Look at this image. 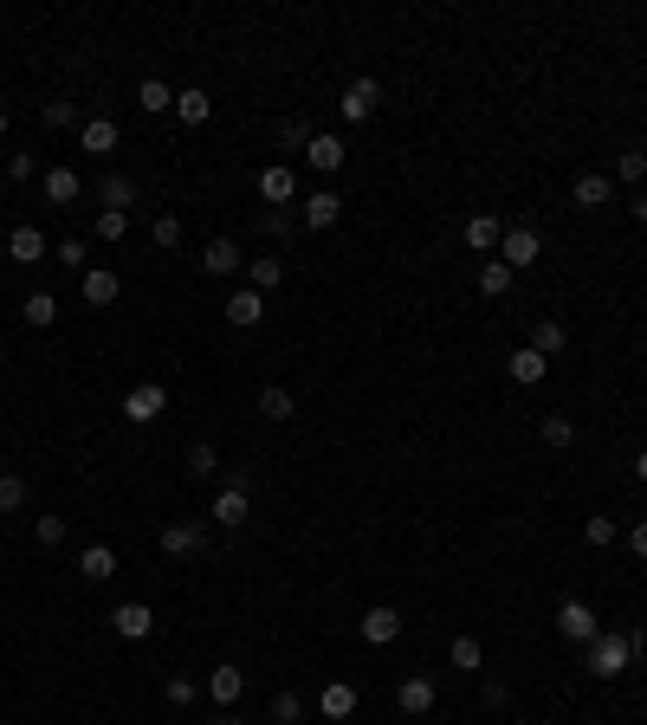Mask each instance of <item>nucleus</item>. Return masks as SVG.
Returning <instances> with one entry per match:
<instances>
[{
	"mask_svg": "<svg viewBox=\"0 0 647 725\" xmlns=\"http://www.w3.org/2000/svg\"><path fill=\"white\" fill-rule=\"evenodd\" d=\"M208 518H214V525H220V531H233V525H246V518H253V499H246V486H240V480H227V486H220V492H214V505H208Z\"/></svg>",
	"mask_w": 647,
	"mask_h": 725,
	"instance_id": "nucleus-6",
	"label": "nucleus"
},
{
	"mask_svg": "<svg viewBox=\"0 0 647 725\" xmlns=\"http://www.w3.org/2000/svg\"><path fill=\"white\" fill-rule=\"evenodd\" d=\"M635 221H641V227H647V195H635Z\"/></svg>",
	"mask_w": 647,
	"mask_h": 725,
	"instance_id": "nucleus-51",
	"label": "nucleus"
},
{
	"mask_svg": "<svg viewBox=\"0 0 647 725\" xmlns=\"http://www.w3.org/2000/svg\"><path fill=\"white\" fill-rule=\"evenodd\" d=\"M259 415H272V421H292V415H298V395L285 389V382H266V389H259Z\"/></svg>",
	"mask_w": 647,
	"mask_h": 725,
	"instance_id": "nucleus-28",
	"label": "nucleus"
},
{
	"mask_svg": "<svg viewBox=\"0 0 647 725\" xmlns=\"http://www.w3.org/2000/svg\"><path fill=\"white\" fill-rule=\"evenodd\" d=\"M305 143H311V130H305L298 117H285V123H279V149H305Z\"/></svg>",
	"mask_w": 647,
	"mask_h": 725,
	"instance_id": "nucleus-46",
	"label": "nucleus"
},
{
	"mask_svg": "<svg viewBox=\"0 0 647 725\" xmlns=\"http://www.w3.org/2000/svg\"><path fill=\"white\" fill-rule=\"evenodd\" d=\"M175 117H182V123H188V130H201V123H208V117H214V98H208V91H201V85H188V91H175Z\"/></svg>",
	"mask_w": 647,
	"mask_h": 725,
	"instance_id": "nucleus-23",
	"label": "nucleus"
},
{
	"mask_svg": "<svg viewBox=\"0 0 647 725\" xmlns=\"http://www.w3.org/2000/svg\"><path fill=\"white\" fill-rule=\"evenodd\" d=\"M188 473H195V480H214V473H220V454H214L208 441H195V447H188Z\"/></svg>",
	"mask_w": 647,
	"mask_h": 725,
	"instance_id": "nucleus-35",
	"label": "nucleus"
},
{
	"mask_svg": "<svg viewBox=\"0 0 647 725\" xmlns=\"http://www.w3.org/2000/svg\"><path fill=\"white\" fill-rule=\"evenodd\" d=\"M91 227H98V240H123V234H130V214L98 208V221H91Z\"/></svg>",
	"mask_w": 647,
	"mask_h": 725,
	"instance_id": "nucleus-39",
	"label": "nucleus"
},
{
	"mask_svg": "<svg viewBox=\"0 0 647 725\" xmlns=\"http://www.w3.org/2000/svg\"><path fill=\"white\" fill-rule=\"evenodd\" d=\"M220 725H246V719H220Z\"/></svg>",
	"mask_w": 647,
	"mask_h": 725,
	"instance_id": "nucleus-53",
	"label": "nucleus"
},
{
	"mask_svg": "<svg viewBox=\"0 0 647 725\" xmlns=\"http://www.w3.org/2000/svg\"><path fill=\"white\" fill-rule=\"evenodd\" d=\"M318 713L324 719H350L356 713V687H350V680H330V687L318 693Z\"/></svg>",
	"mask_w": 647,
	"mask_h": 725,
	"instance_id": "nucleus-26",
	"label": "nucleus"
},
{
	"mask_svg": "<svg viewBox=\"0 0 647 725\" xmlns=\"http://www.w3.org/2000/svg\"><path fill=\"white\" fill-rule=\"evenodd\" d=\"M26 505V480L20 473H0V512H20Z\"/></svg>",
	"mask_w": 647,
	"mask_h": 725,
	"instance_id": "nucleus-40",
	"label": "nucleus"
},
{
	"mask_svg": "<svg viewBox=\"0 0 647 725\" xmlns=\"http://www.w3.org/2000/svg\"><path fill=\"white\" fill-rule=\"evenodd\" d=\"M305 162H311V169H318V175H337L343 169V162H350V149H343V136H311V143H305Z\"/></svg>",
	"mask_w": 647,
	"mask_h": 725,
	"instance_id": "nucleus-13",
	"label": "nucleus"
},
{
	"mask_svg": "<svg viewBox=\"0 0 647 725\" xmlns=\"http://www.w3.org/2000/svg\"><path fill=\"white\" fill-rule=\"evenodd\" d=\"M635 480L647 486V447H641V454H635Z\"/></svg>",
	"mask_w": 647,
	"mask_h": 725,
	"instance_id": "nucleus-50",
	"label": "nucleus"
},
{
	"mask_svg": "<svg viewBox=\"0 0 647 725\" xmlns=\"http://www.w3.org/2000/svg\"><path fill=\"white\" fill-rule=\"evenodd\" d=\"M563 344H570V331H563V324H538V337H531V350H538V357H557Z\"/></svg>",
	"mask_w": 647,
	"mask_h": 725,
	"instance_id": "nucleus-37",
	"label": "nucleus"
},
{
	"mask_svg": "<svg viewBox=\"0 0 647 725\" xmlns=\"http://www.w3.org/2000/svg\"><path fill=\"white\" fill-rule=\"evenodd\" d=\"M292 227H298V221H292V214H279V208H272V214H266V240H285V234H292Z\"/></svg>",
	"mask_w": 647,
	"mask_h": 725,
	"instance_id": "nucleus-49",
	"label": "nucleus"
},
{
	"mask_svg": "<svg viewBox=\"0 0 647 725\" xmlns=\"http://www.w3.org/2000/svg\"><path fill=\"white\" fill-rule=\"evenodd\" d=\"M39 123H46V130H72L78 111H72V104H46V111H39Z\"/></svg>",
	"mask_w": 647,
	"mask_h": 725,
	"instance_id": "nucleus-45",
	"label": "nucleus"
},
{
	"mask_svg": "<svg viewBox=\"0 0 647 725\" xmlns=\"http://www.w3.org/2000/svg\"><path fill=\"white\" fill-rule=\"evenodd\" d=\"M201 544H208V531H201L195 518H175V525L162 531V557H195Z\"/></svg>",
	"mask_w": 647,
	"mask_h": 725,
	"instance_id": "nucleus-14",
	"label": "nucleus"
},
{
	"mask_svg": "<svg viewBox=\"0 0 647 725\" xmlns=\"http://www.w3.org/2000/svg\"><path fill=\"white\" fill-rule=\"evenodd\" d=\"M460 234H466V246H473L479 259H492V253H499V240H505V221H499V214H473Z\"/></svg>",
	"mask_w": 647,
	"mask_h": 725,
	"instance_id": "nucleus-12",
	"label": "nucleus"
},
{
	"mask_svg": "<svg viewBox=\"0 0 647 725\" xmlns=\"http://www.w3.org/2000/svg\"><path fill=\"white\" fill-rule=\"evenodd\" d=\"M512 292V266L505 259H479V298H505Z\"/></svg>",
	"mask_w": 647,
	"mask_h": 725,
	"instance_id": "nucleus-29",
	"label": "nucleus"
},
{
	"mask_svg": "<svg viewBox=\"0 0 647 725\" xmlns=\"http://www.w3.org/2000/svg\"><path fill=\"white\" fill-rule=\"evenodd\" d=\"M85 253H91L85 240H59V266H85Z\"/></svg>",
	"mask_w": 647,
	"mask_h": 725,
	"instance_id": "nucleus-48",
	"label": "nucleus"
},
{
	"mask_svg": "<svg viewBox=\"0 0 647 725\" xmlns=\"http://www.w3.org/2000/svg\"><path fill=\"white\" fill-rule=\"evenodd\" d=\"M110 628H117L123 641H149L156 635V615H149V603H117L110 609Z\"/></svg>",
	"mask_w": 647,
	"mask_h": 725,
	"instance_id": "nucleus-10",
	"label": "nucleus"
},
{
	"mask_svg": "<svg viewBox=\"0 0 647 725\" xmlns=\"http://www.w3.org/2000/svg\"><path fill=\"white\" fill-rule=\"evenodd\" d=\"M78 143H85V156H110L117 149V117H85L78 123Z\"/></svg>",
	"mask_w": 647,
	"mask_h": 725,
	"instance_id": "nucleus-20",
	"label": "nucleus"
},
{
	"mask_svg": "<svg viewBox=\"0 0 647 725\" xmlns=\"http://www.w3.org/2000/svg\"><path fill=\"white\" fill-rule=\"evenodd\" d=\"M447 661L460 667V674H479V661H486V648H479V635H453V648H447Z\"/></svg>",
	"mask_w": 647,
	"mask_h": 725,
	"instance_id": "nucleus-32",
	"label": "nucleus"
},
{
	"mask_svg": "<svg viewBox=\"0 0 647 725\" xmlns=\"http://www.w3.org/2000/svg\"><path fill=\"white\" fill-rule=\"evenodd\" d=\"M7 130H13V117H7V111H0V136H7Z\"/></svg>",
	"mask_w": 647,
	"mask_h": 725,
	"instance_id": "nucleus-52",
	"label": "nucleus"
},
{
	"mask_svg": "<svg viewBox=\"0 0 647 725\" xmlns=\"http://www.w3.org/2000/svg\"><path fill=\"white\" fill-rule=\"evenodd\" d=\"M570 195H576V208H609V195H615V175L583 169V175L570 182Z\"/></svg>",
	"mask_w": 647,
	"mask_h": 725,
	"instance_id": "nucleus-17",
	"label": "nucleus"
},
{
	"mask_svg": "<svg viewBox=\"0 0 647 725\" xmlns=\"http://www.w3.org/2000/svg\"><path fill=\"white\" fill-rule=\"evenodd\" d=\"M33 538L46 544V551H52V544H65V518H59V512H46V518L33 525Z\"/></svg>",
	"mask_w": 647,
	"mask_h": 725,
	"instance_id": "nucleus-42",
	"label": "nucleus"
},
{
	"mask_svg": "<svg viewBox=\"0 0 647 725\" xmlns=\"http://www.w3.org/2000/svg\"><path fill=\"white\" fill-rule=\"evenodd\" d=\"M259 318H266V298H259L253 285H240V292L227 298V324H233V331H253Z\"/></svg>",
	"mask_w": 647,
	"mask_h": 725,
	"instance_id": "nucleus-18",
	"label": "nucleus"
},
{
	"mask_svg": "<svg viewBox=\"0 0 647 725\" xmlns=\"http://www.w3.org/2000/svg\"><path fill=\"white\" fill-rule=\"evenodd\" d=\"M130 201H136V182H130V175H110V182H104V208L130 214Z\"/></svg>",
	"mask_w": 647,
	"mask_h": 725,
	"instance_id": "nucleus-33",
	"label": "nucleus"
},
{
	"mask_svg": "<svg viewBox=\"0 0 647 725\" xmlns=\"http://www.w3.org/2000/svg\"><path fill=\"white\" fill-rule=\"evenodd\" d=\"M169 415V389H162V382H136L130 395H123V421H130V428H149V421H162Z\"/></svg>",
	"mask_w": 647,
	"mask_h": 725,
	"instance_id": "nucleus-2",
	"label": "nucleus"
},
{
	"mask_svg": "<svg viewBox=\"0 0 647 725\" xmlns=\"http://www.w3.org/2000/svg\"><path fill=\"white\" fill-rule=\"evenodd\" d=\"M376 104H382V85H376V78H350V85H343V98H337V111H343V123H369V117H376Z\"/></svg>",
	"mask_w": 647,
	"mask_h": 725,
	"instance_id": "nucleus-5",
	"label": "nucleus"
},
{
	"mask_svg": "<svg viewBox=\"0 0 647 725\" xmlns=\"http://www.w3.org/2000/svg\"><path fill=\"white\" fill-rule=\"evenodd\" d=\"M39 188H46V201H52V208H72V201L85 195L78 169H65V162H59V169H46V175H39Z\"/></svg>",
	"mask_w": 647,
	"mask_h": 725,
	"instance_id": "nucleus-15",
	"label": "nucleus"
},
{
	"mask_svg": "<svg viewBox=\"0 0 647 725\" xmlns=\"http://www.w3.org/2000/svg\"><path fill=\"white\" fill-rule=\"evenodd\" d=\"M117 292H123V279L110 266H91L85 272V305H117Z\"/></svg>",
	"mask_w": 647,
	"mask_h": 725,
	"instance_id": "nucleus-25",
	"label": "nucleus"
},
{
	"mask_svg": "<svg viewBox=\"0 0 647 725\" xmlns=\"http://www.w3.org/2000/svg\"><path fill=\"white\" fill-rule=\"evenodd\" d=\"M538 253H544L538 227H505V240H499V253H492V259H505L512 272H525V266H538Z\"/></svg>",
	"mask_w": 647,
	"mask_h": 725,
	"instance_id": "nucleus-3",
	"label": "nucleus"
},
{
	"mask_svg": "<svg viewBox=\"0 0 647 725\" xmlns=\"http://www.w3.org/2000/svg\"><path fill=\"white\" fill-rule=\"evenodd\" d=\"M576 441V421L570 415H544V447H570Z\"/></svg>",
	"mask_w": 647,
	"mask_h": 725,
	"instance_id": "nucleus-38",
	"label": "nucleus"
},
{
	"mask_svg": "<svg viewBox=\"0 0 647 725\" xmlns=\"http://www.w3.org/2000/svg\"><path fill=\"white\" fill-rule=\"evenodd\" d=\"M615 182H628V188L647 182V156L641 149H622V156H615Z\"/></svg>",
	"mask_w": 647,
	"mask_h": 725,
	"instance_id": "nucleus-34",
	"label": "nucleus"
},
{
	"mask_svg": "<svg viewBox=\"0 0 647 725\" xmlns=\"http://www.w3.org/2000/svg\"><path fill=\"white\" fill-rule=\"evenodd\" d=\"M136 104H143L149 117H162V111H175V91L162 85V78H143V85H136Z\"/></svg>",
	"mask_w": 647,
	"mask_h": 725,
	"instance_id": "nucleus-31",
	"label": "nucleus"
},
{
	"mask_svg": "<svg viewBox=\"0 0 647 725\" xmlns=\"http://www.w3.org/2000/svg\"><path fill=\"white\" fill-rule=\"evenodd\" d=\"M162 693H169V706H195L201 700V687H195V680H182V674H169V687H162Z\"/></svg>",
	"mask_w": 647,
	"mask_h": 725,
	"instance_id": "nucleus-43",
	"label": "nucleus"
},
{
	"mask_svg": "<svg viewBox=\"0 0 647 725\" xmlns=\"http://www.w3.org/2000/svg\"><path fill=\"white\" fill-rule=\"evenodd\" d=\"M272 719H279V725H298V719H305V700H298V693H279V700H272Z\"/></svg>",
	"mask_w": 647,
	"mask_h": 725,
	"instance_id": "nucleus-44",
	"label": "nucleus"
},
{
	"mask_svg": "<svg viewBox=\"0 0 647 725\" xmlns=\"http://www.w3.org/2000/svg\"><path fill=\"white\" fill-rule=\"evenodd\" d=\"M279 279H285V259H279V253H266V259H253V266H246V285H253L259 298L279 292Z\"/></svg>",
	"mask_w": 647,
	"mask_h": 725,
	"instance_id": "nucleus-27",
	"label": "nucleus"
},
{
	"mask_svg": "<svg viewBox=\"0 0 647 725\" xmlns=\"http://www.w3.org/2000/svg\"><path fill=\"white\" fill-rule=\"evenodd\" d=\"M434 700H440V687H434V680H428V674H408V680H402V687H395V706H402V713H408V719H421V713H434Z\"/></svg>",
	"mask_w": 647,
	"mask_h": 725,
	"instance_id": "nucleus-9",
	"label": "nucleus"
},
{
	"mask_svg": "<svg viewBox=\"0 0 647 725\" xmlns=\"http://www.w3.org/2000/svg\"><path fill=\"white\" fill-rule=\"evenodd\" d=\"M622 538H628V551H635V557H641V564H647V518H635V525H628V531H622Z\"/></svg>",
	"mask_w": 647,
	"mask_h": 725,
	"instance_id": "nucleus-47",
	"label": "nucleus"
},
{
	"mask_svg": "<svg viewBox=\"0 0 647 725\" xmlns=\"http://www.w3.org/2000/svg\"><path fill=\"white\" fill-rule=\"evenodd\" d=\"M641 648H647V635H641V628H602V635L583 648V667H589L596 680H622L628 667L641 661Z\"/></svg>",
	"mask_w": 647,
	"mask_h": 725,
	"instance_id": "nucleus-1",
	"label": "nucleus"
},
{
	"mask_svg": "<svg viewBox=\"0 0 647 725\" xmlns=\"http://www.w3.org/2000/svg\"><path fill=\"white\" fill-rule=\"evenodd\" d=\"M20 318L33 324V331H52V324H59V298H52V292H33V298L20 305Z\"/></svg>",
	"mask_w": 647,
	"mask_h": 725,
	"instance_id": "nucleus-30",
	"label": "nucleus"
},
{
	"mask_svg": "<svg viewBox=\"0 0 647 725\" xmlns=\"http://www.w3.org/2000/svg\"><path fill=\"white\" fill-rule=\"evenodd\" d=\"M557 635H563V641H576V648H589V641L602 635L596 609H589V603H576V596H570V603H557Z\"/></svg>",
	"mask_w": 647,
	"mask_h": 725,
	"instance_id": "nucleus-4",
	"label": "nucleus"
},
{
	"mask_svg": "<svg viewBox=\"0 0 647 725\" xmlns=\"http://www.w3.org/2000/svg\"><path fill=\"white\" fill-rule=\"evenodd\" d=\"M583 538L596 544V551H609V544L622 538V525H615V518H583Z\"/></svg>",
	"mask_w": 647,
	"mask_h": 725,
	"instance_id": "nucleus-36",
	"label": "nucleus"
},
{
	"mask_svg": "<svg viewBox=\"0 0 647 725\" xmlns=\"http://www.w3.org/2000/svg\"><path fill=\"white\" fill-rule=\"evenodd\" d=\"M201 693H208L214 706H233V700L246 693V674H240V667H214V674L201 680Z\"/></svg>",
	"mask_w": 647,
	"mask_h": 725,
	"instance_id": "nucleus-22",
	"label": "nucleus"
},
{
	"mask_svg": "<svg viewBox=\"0 0 647 725\" xmlns=\"http://www.w3.org/2000/svg\"><path fill=\"white\" fill-rule=\"evenodd\" d=\"M149 234H156V246H182V221H175V214H156V221H149Z\"/></svg>",
	"mask_w": 647,
	"mask_h": 725,
	"instance_id": "nucleus-41",
	"label": "nucleus"
},
{
	"mask_svg": "<svg viewBox=\"0 0 647 725\" xmlns=\"http://www.w3.org/2000/svg\"><path fill=\"white\" fill-rule=\"evenodd\" d=\"M505 376H512V382H525V389H538V382L550 376V357H538V350H512V357H505Z\"/></svg>",
	"mask_w": 647,
	"mask_h": 725,
	"instance_id": "nucleus-19",
	"label": "nucleus"
},
{
	"mask_svg": "<svg viewBox=\"0 0 647 725\" xmlns=\"http://www.w3.org/2000/svg\"><path fill=\"white\" fill-rule=\"evenodd\" d=\"M259 201H272V208L298 201V175L285 169V162H266V169H259Z\"/></svg>",
	"mask_w": 647,
	"mask_h": 725,
	"instance_id": "nucleus-11",
	"label": "nucleus"
},
{
	"mask_svg": "<svg viewBox=\"0 0 647 725\" xmlns=\"http://www.w3.org/2000/svg\"><path fill=\"white\" fill-rule=\"evenodd\" d=\"M78 577H85V583H110V577H117V551H110V544H85Z\"/></svg>",
	"mask_w": 647,
	"mask_h": 725,
	"instance_id": "nucleus-24",
	"label": "nucleus"
},
{
	"mask_svg": "<svg viewBox=\"0 0 647 725\" xmlns=\"http://www.w3.org/2000/svg\"><path fill=\"white\" fill-rule=\"evenodd\" d=\"M356 635H363L369 648H389V641L402 635V615H395L389 603H376V609H363V622H356Z\"/></svg>",
	"mask_w": 647,
	"mask_h": 725,
	"instance_id": "nucleus-8",
	"label": "nucleus"
},
{
	"mask_svg": "<svg viewBox=\"0 0 647 725\" xmlns=\"http://www.w3.org/2000/svg\"><path fill=\"white\" fill-rule=\"evenodd\" d=\"M7 259H13V266H39V259H46V234L20 221V227L7 234Z\"/></svg>",
	"mask_w": 647,
	"mask_h": 725,
	"instance_id": "nucleus-16",
	"label": "nucleus"
},
{
	"mask_svg": "<svg viewBox=\"0 0 647 725\" xmlns=\"http://www.w3.org/2000/svg\"><path fill=\"white\" fill-rule=\"evenodd\" d=\"M201 272H208V279H233V272H240V246L233 240H208L201 246Z\"/></svg>",
	"mask_w": 647,
	"mask_h": 725,
	"instance_id": "nucleus-21",
	"label": "nucleus"
},
{
	"mask_svg": "<svg viewBox=\"0 0 647 725\" xmlns=\"http://www.w3.org/2000/svg\"><path fill=\"white\" fill-rule=\"evenodd\" d=\"M343 221V195H330V188H318V195H305V208H298V227H311V234H324V227Z\"/></svg>",
	"mask_w": 647,
	"mask_h": 725,
	"instance_id": "nucleus-7",
	"label": "nucleus"
}]
</instances>
